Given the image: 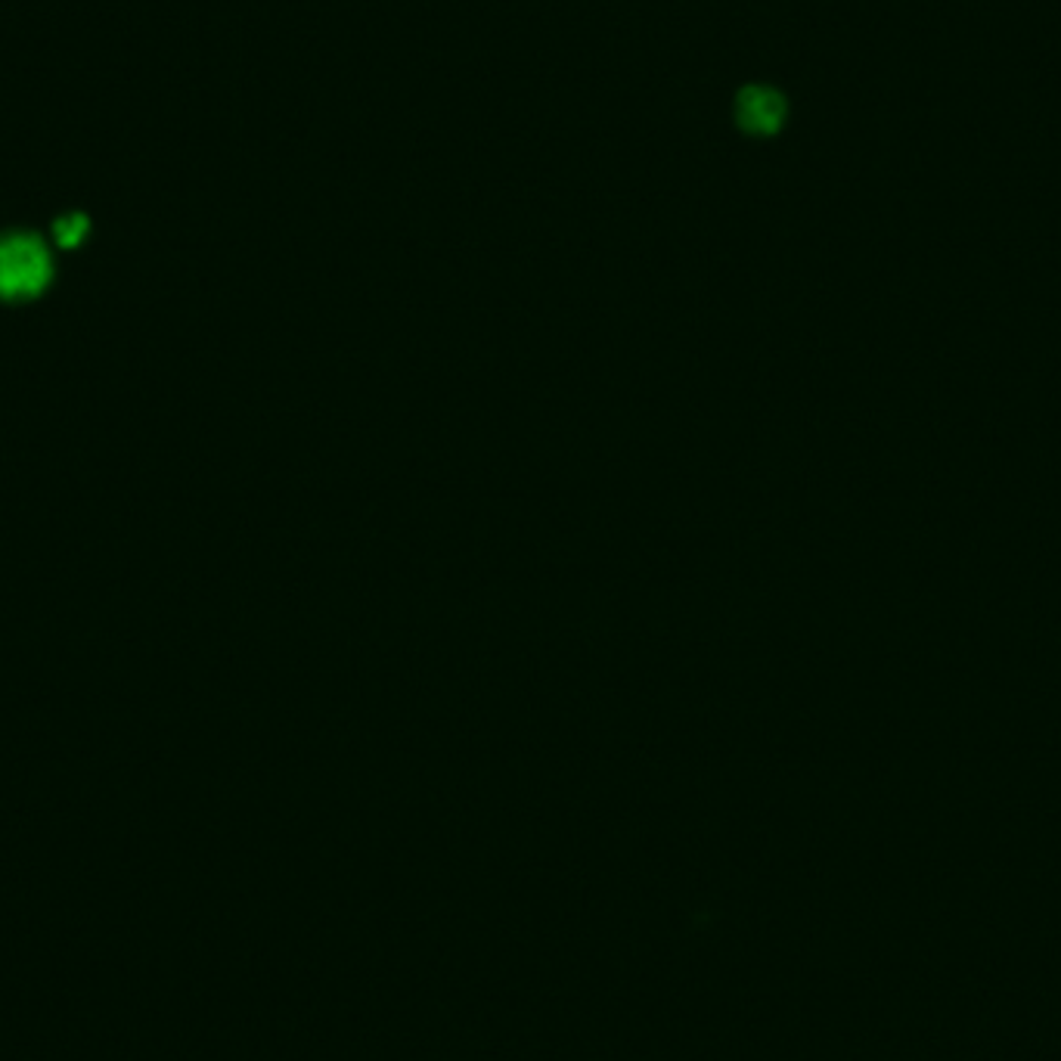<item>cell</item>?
I'll return each instance as SVG.
<instances>
[{
    "instance_id": "1",
    "label": "cell",
    "mask_w": 1061,
    "mask_h": 1061,
    "mask_svg": "<svg viewBox=\"0 0 1061 1061\" xmlns=\"http://www.w3.org/2000/svg\"><path fill=\"white\" fill-rule=\"evenodd\" d=\"M53 254L31 233L0 240V299H29L53 283Z\"/></svg>"
},
{
    "instance_id": "2",
    "label": "cell",
    "mask_w": 1061,
    "mask_h": 1061,
    "mask_svg": "<svg viewBox=\"0 0 1061 1061\" xmlns=\"http://www.w3.org/2000/svg\"><path fill=\"white\" fill-rule=\"evenodd\" d=\"M742 121H745L751 131H773L782 121V103H779L777 93H763L754 90L742 100Z\"/></svg>"
},
{
    "instance_id": "3",
    "label": "cell",
    "mask_w": 1061,
    "mask_h": 1061,
    "mask_svg": "<svg viewBox=\"0 0 1061 1061\" xmlns=\"http://www.w3.org/2000/svg\"><path fill=\"white\" fill-rule=\"evenodd\" d=\"M90 233V218L88 214H81V211H69V214H62L57 218V224H53V240L62 249H78L81 242L88 240Z\"/></svg>"
}]
</instances>
